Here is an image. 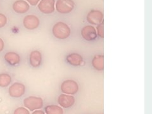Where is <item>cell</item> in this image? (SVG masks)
<instances>
[{
  "instance_id": "1",
  "label": "cell",
  "mask_w": 152,
  "mask_h": 114,
  "mask_svg": "<svg viewBox=\"0 0 152 114\" xmlns=\"http://www.w3.org/2000/svg\"><path fill=\"white\" fill-rule=\"evenodd\" d=\"M52 33L57 39H65L70 36L71 31L67 24L63 22H58L53 26Z\"/></svg>"
},
{
  "instance_id": "2",
  "label": "cell",
  "mask_w": 152,
  "mask_h": 114,
  "mask_svg": "<svg viewBox=\"0 0 152 114\" xmlns=\"http://www.w3.org/2000/svg\"><path fill=\"white\" fill-rule=\"evenodd\" d=\"M23 104L28 110L34 112L43 107V100L40 97L28 96L23 99Z\"/></svg>"
},
{
  "instance_id": "3",
  "label": "cell",
  "mask_w": 152,
  "mask_h": 114,
  "mask_svg": "<svg viewBox=\"0 0 152 114\" xmlns=\"http://www.w3.org/2000/svg\"><path fill=\"white\" fill-rule=\"evenodd\" d=\"M74 6L75 4L73 0H57L56 10L60 13L66 14L72 12Z\"/></svg>"
},
{
  "instance_id": "4",
  "label": "cell",
  "mask_w": 152,
  "mask_h": 114,
  "mask_svg": "<svg viewBox=\"0 0 152 114\" xmlns=\"http://www.w3.org/2000/svg\"><path fill=\"white\" fill-rule=\"evenodd\" d=\"M79 90V86L75 80H66L61 85V91L64 94L73 95L77 93Z\"/></svg>"
},
{
  "instance_id": "5",
  "label": "cell",
  "mask_w": 152,
  "mask_h": 114,
  "mask_svg": "<svg viewBox=\"0 0 152 114\" xmlns=\"http://www.w3.org/2000/svg\"><path fill=\"white\" fill-rule=\"evenodd\" d=\"M25 85L20 83H14L8 88V94L12 98H20L25 94Z\"/></svg>"
},
{
  "instance_id": "6",
  "label": "cell",
  "mask_w": 152,
  "mask_h": 114,
  "mask_svg": "<svg viewBox=\"0 0 152 114\" xmlns=\"http://www.w3.org/2000/svg\"><path fill=\"white\" fill-rule=\"evenodd\" d=\"M37 7L42 13H52L55 10V0H41L37 4Z\"/></svg>"
},
{
  "instance_id": "7",
  "label": "cell",
  "mask_w": 152,
  "mask_h": 114,
  "mask_svg": "<svg viewBox=\"0 0 152 114\" xmlns=\"http://www.w3.org/2000/svg\"><path fill=\"white\" fill-rule=\"evenodd\" d=\"M23 24L28 30H34L39 26L40 20L36 15H28L23 18Z\"/></svg>"
},
{
  "instance_id": "8",
  "label": "cell",
  "mask_w": 152,
  "mask_h": 114,
  "mask_svg": "<svg viewBox=\"0 0 152 114\" xmlns=\"http://www.w3.org/2000/svg\"><path fill=\"white\" fill-rule=\"evenodd\" d=\"M87 21L92 25H99L103 22V14L98 10H91L87 15Z\"/></svg>"
},
{
  "instance_id": "9",
  "label": "cell",
  "mask_w": 152,
  "mask_h": 114,
  "mask_svg": "<svg viewBox=\"0 0 152 114\" xmlns=\"http://www.w3.org/2000/svg\"><path fill=\"white\" fill-rule=\"evenodd\" d=\"M81 35L85 40L88 41H94L97 37L96 30L92 26H86L81 30Z\"/></svg>"
},
{
  "instance_id": "10",
  "label": "cell",
  "mask_w": 152,
  "mask_h": 114,
  "mask_svg": "<svg viewBox=\"0 0 152 114\" xmlns=\"http://www.w3.org/2000/svg\"><path fill=\"white\" fill-rule=\"evenodd\" d=\"M3 59L7 64L10 66H16L20 64V56L16 52L8 51L4 55Z\"/></svg>"
},
{
  "instance_id": "11",
  "label": "cell",
  "mask_w": 152,
  "mask_h": 114,
  "mask_svg": "<svg viewBox=\"0 0 152 114\" xmlns=\"http://www.w3.org/2000/svg\"><path fill=\"white\" fill-rule=\"evenodd\" d=\"M58 103L61 107L69 108L73 106L75 103V98L72 95L61 94L58 98Z\"/></svg>"
},
{
  "instance_id": "12",
  "label": "cell",
  "mask_w": 152,
  "mask_h": 114,
  "mask_svg": "<svg viewBox=\"0 0 152 114\" xmlns=\"http://www.w3.org/2000/svg\"><path fill=\"white\" fill-rule=\"evenodd\" d=\"M42 54L39 51L34 50L31 52L28 57L29 64L34 68H37L42 64Z\"/></svg>"
},
{
  "instance_id": "13",
  "label": "cell",
  "mask_w": 152,
  "mask_h": 114,
  "mask_svg": "<svg viewBox=\"0 0 152 114\" xmlns=\"http://www.w3.org/2000/svg\"><path fill=\"white\" fill-rule=\"evenodd\" d=\"M30 5L24 0H17L13 4V10L18 13H25L28 11Z\"/></svg>"
},
{
  "instance_id": "14",
  "label": "cell",
  "mask_w": 152,
  "mask_h": 114,
  "mask_svg": "<svg viewBox=\"0 0 152 114\" xmlns=\"http://www.w3.org/2000/svg\"><path fill=\"white\" fill-rule=\"evenodd\" d=\"M66 60L70 65L77 66L82 64L83 59V56L78 53H70L66 56Z\"/></svg>"
},
{
  "instance_id": "15",
  "label": "cell",
  "mask_w": 152,
  "mask_h": 114,
  "mask_svg": "<svg viewBox=\"0 0 152 114\" xmlns=\"http://www.w3.org/2000/svg\"><path fill=\"white\" fill-rule=\"evenodd\" d=\"M92 65L93 67L98 70L102 71L104 69V56L103 55H95L92 60Z\"/></svg>"
},
{
  "instance_id": "16",
  "label": "cell",
  "mask_w": 152,
  "mask_h": 114,
  "mask_svg": "<svg viewBox=\"0 0 152 114\" xmlns=\"http://www.w3.org/2000/svg\"><path fill=\"white\" fill-rule=\"evenodd\" d=\"M46 114H64L62 108L55 104L48 105L45 108Z\"/></svg>"
},
{
  "instance_id": "17",
  "label": "cell",
  "mask_w": 152,
  "mask_h": 114,
  "mask_svg": "<svg viewBox=\"0 0 152 114\" xmlns=\"http://www.w3.org/2000/svg\"><path fill=\"white\" fill-rule=\"evenodd\" d=\"M12 83L11 75L7 73L0 74V87L7 88Z\"/></svg>"
},
{
  "instance_id": "18",
  "label": "cell",
  "mask_w": 152,
  "mask_h": 114,
  "mask_svg": "<svg viewBox=\"0 0 152 114\" xmlns=\"http://www.w3.org/2000/svg\"><path fill=\"white\" fill-rule=\"evenodd\" d=\"M96 33L97 36L99 37L103 38L104 37V24L103 22H102L100 24H99L96 27Z\"/></svg>"
},
{
  "instance_id": "19",
  "label": "cell",
  "mask_w": 152,
  "mask_h": 114,
  "mask_svg": "<svg viewBox=\"0 0 152 114\" xmlns=\"http://www.w3.org/2000/svg\"><path fill=\"white\" fill-rule=\"evenodd\" d=\"M13 114H30V111L26 107H18L15 109Z\"/></svg>"
},
{
  "instance_id": "20",
  "label": "cell",
  "mask_w": 152,
  "mask_h": 114,
  "mask_svg": "<svg viewBox=\"0 0 152 114\" xmlns=\"http://www.w3.org/2000/svg\"><path fill=\"white\" fill-rule=\"evenodd\" d=\"M7 23V18L6 15L3 13H0V28H2L6 26Z\"/></svg>"
},
{
  "instance_id": "21",
  "label": "cell",
  "mask_w": 152,
  "mask_h": 114,
  "mask_svg": "<svg viewBox=\"0 0 152 114\" xmlns=\"http://www.w3.org/2000/svg\"><path fill=\"white\" fill-rule=\"evenodd\" d=\"M41 0H26V1L32 6H36Z\"/></svg>"
},
{
  "instance_id": "22",
  "label": "cell",
  "mask_w": 152,
  "mask_h": 114,
  "mask_svg": "<svg viewBox=\"0 0 152 114\" xmlns=\"http://www.w3.org/2000/svg\"><path fill=\"white\" fill-rule=\"evenodd\" d=\"M4 48V42L2 38L0 37V53L3 51Z\"/></svg>"
},
{
  "instance_id": "23",
  "label": "cell",
  "mask_w": 152,
  "mask_h": 114,
  "mask_svg": "<svg viewBox=\"0 0 152 114\" xmlns=\"http://www.w3.org/2000/svg\"><path fill=\"white\" fill-rule=\"evenodd\" d=\"M32 114H46L43 111L41 110H37L33 112Z\"/></svg>"
}]
</instances>
